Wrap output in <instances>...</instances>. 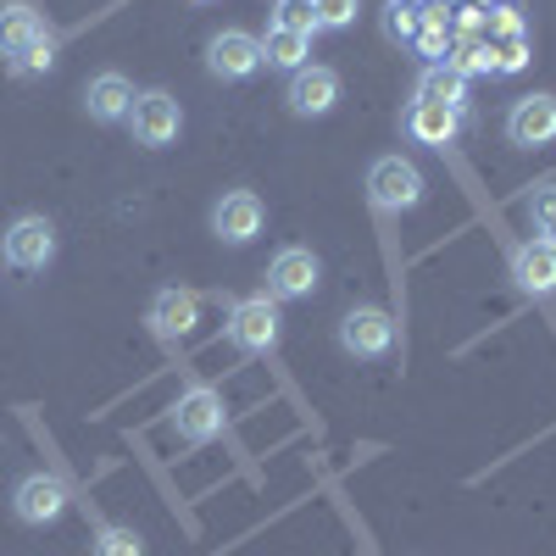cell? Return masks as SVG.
<instances>
[{"instance_id": "6", "label": "cell", "mask_w": 556, "mask_h": 556, "mask_svg": "<svg viewBox=\"0 0 556 556\" xmlns=\"http://www.w3.org/2000/svg\"><path fill=\"white\" fill-rule=\"evenodd\" d=\"M256 67H262V39H256V34L223 28V34L206 39V73H212V78L245 84V78H256Z\"/></svg>"}, {"instance_id": "11", "label": "cell", "mask_w": 556, "mask_h": 556, "mask_svg": "<svg viewBox=\"0 0 556 556\" xmlns=\"http://www.w3.org/2000/svg\"><path fill=\"white\" fill-rule=\"evenodd\" d=\"M506 139L518 151H534V146H551L556 139V96H518L513 112H506Z\"/></svg>"}, {"instance_id": "17", "label": "cell", "mask_w": 556, "mask_h": 556, "mask_svg": "<svg viewBox=\"0 0 556 556\" xmlns=\"http://www.w3.org/2000/svg\"><path fill=\"white\" fill-rule=\"evenodd\" d=\"M262 62L278 73H301L312 67V28H290V23H273L262 39Z\"/></svg>"}, {"instance_id": "15", "label": "cell", "mask_w": 556, "mask_h": 556, "mask_svg": "<svg viewBox=\"0 0 556 556\" xmlns=\"http://www.w3.org/2000/svg\"><path fill=\"white\" fill-rule=\"evenodd\" d=\"M513 278L523 295H556V245L551 240H529L513 251Z\"/></svg>"}, {"instance_id": "14", "label": "cell", "mask_w": 556, "mask_h": 556, "mask_svg": "<svg viewBox=\"0 0 556 556\" xmlns=\"http://www.w3.org/2000/svg\"><path fill=\"white\" fill-rule=\"evenodd\" d=\"M456 134H462V112L434 106V101H412L406 106V139H412V146L445 151V146H456Z\"/></svg>"}, {"instance_id": "16", "label": "cell", "mask_w": 556, "mask_h": 556, "mask_svg": "<svg viewBox=\"0 0 556 556\" xmlns=\"http://www.w3.org/2000/svg\"><path fill=\"white\" fill-rule=\"evenodd\" d=\"M128 106H134V84L123 73H96L84 89V112L96 123H128Z\"/></svg>"}, {"instance_id": "25", "label": "cell", "mask_w": 556, "mask_h": 556, "mask_svg": "<svg viewBox=\"0 0 556 556\" xmlns=\"http://www.w3.org/2000/svg\"><path fill=\"white\" fill-rule=\"evenodd\" d=\"M417 23H424V7H412V0H390V7H384V34L395 45H406L417 34Z\"/></svg>"}, {"instance_id": "4", "label": "cell", "mask_w": 556, "mask_h": 556, "mask_svg": "<svg viewBox=\"0 0 556 556\" xmlns=\"http://www.w3.org/2000/svg\"><path fill=\"white\" fill-rule=\"evenodd\" d=\"M128 128H134V146L167 151L184 128V112L167 89H146V96H134V106H128Z\"/></svg>"}, {"instance_id": "9", "label": "cell", "mask_w": 556, "mask_h": 556, "mask_svg": "<svg viewBox=\"0 0 556 556\" xmlns=\"http://www.w3.org/2000/svg\"><path fill=\"white\" fill-rule=\"evenodd\" d=\"M262 223H267V206L256 190H228L217 206H212V235L223 245H251L262 235Z\"/></svg>"}, {"instance_id": "24", "label": "cell", "mask_w": 556, "mask_h": 556, "mask_svg": "<svg viewBox=\"0 0 556 556\" xmlns=\"http://www.w3.org/2000/svg\"><path fill=\"white\" fill-rule=\"evenodd\" d=\"M96 556H146V540H139L134 529H123V523H106L96 534Z\"/></svg>"}, {"instance_id": "21", "label": "cell", "mask_w": 556, "mask_h": 556, "mask_svg": "<svg viewBox=\"0 0 556 556\" xmlns=\"http://www.w3.org/2000/svg\"><path fill=\"white\" fill-rule=\"evenodd\" d=\"M445 67H456L462 78H473V73H495L490 39H451V51H445Z\"/></svg>"}, {"instance_id": "19", "label": "cell", "mask_w": 556, "mask_h": 556, "mask_svg": "<svg viewBox=\"0 0 556 556\" xmlns=\"http://www.w3.org/2000/svg\"><path fill=\"white\" fill-rule=\"evenodd\" d=\"M451 39H456V28H451V12L440 7V0H429V7H424V23H417V34H412L417 56H424L429 67H434V62H445Z\"/></svg>"}, {"instance_id": "32", "label": "cell", "mask_w": 556, "mask_h": 556, "mask_svg": "<svg viewBox=\"0 0 556 556\" xmlns=\"http://www.w3.org/2000/svg\"><path fill=\"white\" fill-rule=\"evenodd\" d=\"M440 7H451V0H440Z\"/></svg>"}, {"instance_id": "27", "label": "cell", "mask_w": 556, "mask_h": 556, "mask_svg": "<svg viewBox=\"0 0 556 556\" xmlns=\"http://www.w3.org/2000/svg\"><path fill=\"white\" fill-rule=\"evenodd\" d=\"M12 67H17V73H51V67H56V34L45 28L23 56H12Z\"/></svg>"}, {"instance_id": "20", "label": "cell", "mask_w": 556, "mask_h": 556, "mask_svg": "<svg viewBox=\"0 0 556 556\" xmlns=\"http://www.w3.org/2000/svg\"><path fill=\"white\" fill-rule=\"evenodd\" d=\"M39 34H45V23L28 7H0V56H23Z\"/></svg>"}, {"instance_id": "8", "label": "cell", "mask_w": 556, "mask_h": 556, "mask_svg": "<svg viewBox=\"0 0 556 556\" xmlns=\"http://www.w3.org/2000/svg\"><path fill=\"white\" fill-rule=\"evenodd\" d=\"M317 285H323V262L306 245H285L267 267V295L273 301H306V295H317Z\"/></svg>"}, {"instance_id": "31", "label": "cell", "mask_w": 556, "mask_h": 556, "mask_svg": "<svg viewBox=\"0 0 556 556\" xmlns=\"http://www.w3.org/2000/svg\"><path fill=\"white\" fill-rule=\"evenodd\" d=\"M195 7H212V0H195Z\"/></svg>"}, {"instance_id": "29", "label": "cell", "mask_w": 556, "mask_h": 556, "mask_svg": "<svg viewBox=\"0 0 556 556\" xmlns=\"http://www.w3.org/2000/svg\"><path fill=\"white\" fill-rule=\"evenodd\" d=\"M412 7H429V0H412Z\"/></svg>"}, {"instance_id": "10", "label": "cell", "mask_w": 556, "mask_h": 556, "mask_svg": "<svg viewBox=\"0 0 556 556\" xmlns=\"http://www.w3.org/2000/svg\"><path fill=\"white\" fill-rule=\"evenodd\" d=\"M12 513L28 523V529H45L67 513V484L56 473H28L17 490H12Z\"/></svg>"}, {"instance_id": "12", "label": "cell", "mask_w": 556, "mask_h": 556, "mask_svg": "<svg viewBox=\"0 0 556 556\" xmlns=\"http://www.w3.org/2000/svg\"><path fill=\"white\" fill-rule=\"evenodd\" d=\"M290 112L295 117H329L340 106V73L334 67H301L290 73Z\"/></svg>"}, {"instance_id": "22", "label": "cell", "mask_w": 556, "mask_h": 556, "mask_svg": "<svg viewBox=\"0 0 556 556\" xmlns=\"http://www.w3.org/2000/svg\"><path fill=\"white\" fill-rule=\"evenodd\" d=\"M312 7V28H351L356 23V12H362V0H306Z\"/></svg>"}, {"instance_id": "13", "label": "cell", "mask_w": 556, "mask_h": 556, "mask_svg": "<svg viewBox=\"0 0 556 556\" xmlns=\"http://www.w3.org/2000/svg\"><path fill=\"white\" fill-rule=\"evenodd\" d=\"M146 323H151V334H156V340H173V345H178V340H190V334H195V323H201V295L173 285V290H162V295L151 301V317H146Z\"/></svg>"}, {"instance_id": "26", "label": "cell", "mask_w": 556, "mask_h": 556, "mask_svg": "<svg viewBox=\"0 0 556 556\" xmlns=\"http://www.w3.org/2000/svg\"><path fill=\"white\" fill-rule=\"evenodd\" d=\"M490 56H495V73H523L529 67V34L490 39Z\"/></svg>"}, {"instance_id": "1", "label": "cell", "mask_w": 556, "mask_h": 556, "mask_svg": "<svg viewBox=\"0 0 556 556\" xmlns=\"http://www.w3.org/2000/svg\"><path fill=\"white\" fill-rule=\"evenodd\" d=\"M424 190H429L424 173H417V162H406V156H379L374 167H367V201H374L379 212H390V217L424 206Z\"/></svg>"}, {"instance_id": "7", "label": "cell", "mask_w": 556, "mask_h": 556, "mask_svg": "<svg viewBox=\"0 0 556 556\" xmlns=\"http://www.w3.org/2000/svg\"><path fill=\"white\" fill-rule=\"evenodd\" d=\"M340 351H345V356H362V362L390 356V351H395V323H390V312H379V306H351V312L340 317Z\"/></svg>"}, {"instance_id": "30", "label": "cell", "mask_w": 556, "mask_h": 556, "mask_svg": "<svg viewBox=\"0 0 556 556\" xmlns=\"http://www.w3.org/2000/svg\"><path fill=\"white\" fill-rule=\"evenodd\" d=\"M484 7H501V0H484Z\"/></svg>"}, {"instance_id": "3", "label": "cell", "mask_w": 556, "mask_h": 556, "mask_svg": "<svg viewBox=\"0 0 556 556\" xmlns=\"http://www.w3.org/2000/svg\"><path fill=\"white\" fill-rule=\"evenodd\" d=\"M173 434L184 440V445H206V440H217L223 434V424H228V406H223V395L217 390H206V384H195V390H184L178 401H173Z\"/></svg>"}, {"instance_id": "5", "label": "cell", "mask_w": 556, "mask_h": 556, "mask_svg": "<svg viewBox=\"0 0 556 556\" xmlns=\"http://www.w3.org/2000/svg\"><path fill=\"white\" fill-rule=\"evenodd\" d=\"M278 329H285V317H278L273 295H251V301H240L235 312H228V340H235V351H245V356H267L278 345Z\"/></svg>"}, {"instance_id": "23", "label": "cell", "mask_w": 556, "mask_h": 556, "mask_svg": "<svg viewBox=\"0 0 556 556\" xmlns=\"http://www.w3.org/2000/svg\"><path fill=\"white\" fill-rule=\"evenodd\" d=\"M529 223H534V235L556 245V184H540V190L529 195Z\"/></svg>"}, {"instance_id": "18", "label": "cell", "mask_w": 556, "mask_h": 556, "mask_svg": "<svg viewBox=\"0 0 556 556\" xmlns=\"http://www.w3.org/2000/svg\"><path fill=\"white\" fill-rule=\"evenodd\" d=\"M412 101H434V106L462 112V106H468V78H462L456 67H445V62H434V67L417 73V96Z\"/></svg>"}, {"instance_id": "2", "label": "cell", "mask_w": 556, "mask_h": 556, "mask_svg": "<svg viewBox=\"0 0 556 556\" xmlns=\"http://www.w3.org/2000/svg\"><path fill=\"white\" fill-rule=\"evenodd\" d=\"M0 256H7V267H17V273H45L56 262V223L39 217V212L17 217L7 235H0Z\"/></svg>"}, {"instance_id": "28", "label": "cell", "mask_w": 556, "mask_h": 556, "mask_svg": "<svg viewBox=\"0 0 556 556\" xmlns=\"http://www.w3.org/2000/svg\"><path fill=\"white\" fill-rule=\"evenodd\" d=\"M451 28H462V34L473 39V34L484 28V12H479V7H462V17H451Z\"/></svg>"}]
</instances>
